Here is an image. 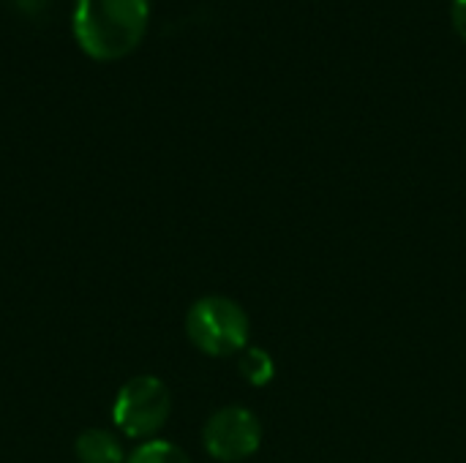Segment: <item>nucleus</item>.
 <instances>
[{
  "instance_id": "nucleus-1",
  "label": "nucleus",
  "mask_w": 466,
  "mask_h": 463,
  "mask_svg": "<svg viewBox=\"0 0 466 463\" xmlns=\"http://www.w3.org/2000/svg\"><path fill=\"white\" fill-rule=\"evenodd\" d=\"M150 22V0H74V38L101 63L134 52Z\"/></svg>"
},
{
  "instance_id": "nucleus-2",
  "label": "nucleus",
  "mask_w": 466,
  "mask_h": 463,
  "mask_svg": "<svg viewBox=\"0 0 466 463\" xmlns=\"http://www.w3.org/2000/svg\"><path fill=\"white\" fill-rule=\"evenodd\" d=\"M186 336L208 357H232L248 347L251 322L238 300L208 295L188 308Z\"/></svg>"
},
{
  "instance_id": "nucleus-3",
  "label": "nucleus",
  "mask_w": 466,
  "mask_h": 463,
  "mask_svg": "<svg viewBox=\"0 0 466 463\" xmlns=\"http://www.w3.org/2000/svg\"><path fill=\"white\" fill-rule=\"evenodd\" d=\"M172 396L158 377L142 374L128 379L112 404V420L128 439H153L169 420Z\"/></svg>"
},
{
  "instance_id": "nucleus-4",
  "label": "nucleus",
  "mask_w": 466,
  "mask_h": 463,
  "mask_svg": "<svg viewBox=\"0 0 466 463\" xmlns=\"http://www.w3.org/2000/svg\"><path fill=\"white\" fill-rule=\"evenodd\" d=\"M262 445V423L246 407H224L213 412L202 428V448L221 463L251 458Z\"/></svg>"
},
{
  "instance_id": "nucleus-5",
  "label": "nucleus",
  "mask_w": 466,
  "mask_h": 463,
  "mask_svg": "<svg viewBox=\"0 0 466 463\" xmlns=\"http://www.w3.org/2000/svg\"><path fill=\"white\" fill-rule=\"evenodd\" d=\"M74 456L79 463H126L123 442L104 428H87L74 442Z\"/></svg>"
},
{
  "instance_id": "nucleus-6",
  "label": "nucleus",
  "mask_w": 466,
  "mask_h": 463,
  "mask_svg": "<svg viewBox=\"0 0 466 463\" xmlns=\"http://www.w3.org/2000/svg\"><path fill=\"white\" fill-rule=\"evenodd\" d=\"M238 368L251 388H265L276 377V360L259 347H246L238 357Z\"/></svg>"
},
{
  "instance_id": "nucleus-7",
  "label": "nucleus",
  "mask_w": 466,
  "mask_h": 463,
  "mask_svg": "<svg viewBox=\"0 0 466 463\" xmlns=\"http://www.w3.org/2000/svg\"><path fill=\"white\" fill-rule=\"evenodd\" d=\"M126 463H191V458L167 439H147L126 458Z\"/></svg>"
},
{
  "instance_id": "nucleus-8",
  "label": "nucleus",
  "mask_w": 466,
  "mask_h": 463,
  "mask_svg": "<svg viewBox=\"0 0 466 463\" xmlns=\"http://www.w3.org/2000/svg\"><path fill=\"white\" fill-rule=\"evenodd\" d=\"M16 11H22L25 16H44L52 5V0H11Z\"/></svg>"
},
{
  "instance_id": "nucleus-9",
  "label": "nucleus",
  "mask_w": 466,
  "mask_h": 463,
  "mask_svg": "<svg viewBox=\"0 0 466 463\" xmlns=\"http://www.w3.org/2000/svg\"><path fill=\"white\" fill-rule=\"evenodd\" d=\"M451 19H453L456 33L461 35V41L466 44V0H453V5H451Z\"/></svg>"
}]
</instances>
